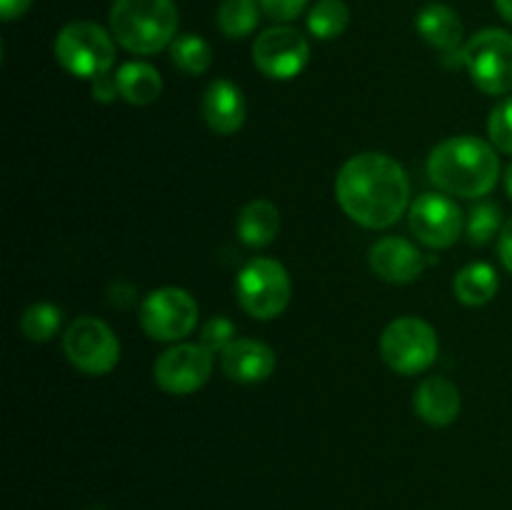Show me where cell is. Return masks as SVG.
<instances>
[{
    "instance_id": "obj_13",
    "label": "cell",
    "mask_w": 512,
    "mask_h": 510,
    "mask_svg": "<svg viewBox=\"0 0 512 510\" xmlns=\"http://www.w3.org/2000/svg\"><path fill=\"white\" fill-rule=\"evenodd\" d=\"M368 260L378 278L395 285L413 283L425 270L423 253L410 240L400 238V235H388V238L375 240Z\"/></svg>"
},
{
    "instance_id": "obj_18",
    "label": "cell",
    "mask_w": 512,
    "mask_h": 510,
    "mask_svg": "<svg viewBox=\"0 0 512 510\" xmlns=\"http://www.w3.org/2000/svg\"><path fill=\"white\" fill-rule=\"evenodd\" d=\"M113 78L118 85V95L130 105H150L163 93V78L150 63L130 60L120 65Z\"/></svg>"
},
{
    "instance_id": "obj_2",
    "label": "cell",
    "mask_w": 512,
    "mask_h": 510,
    "mask_svg": "<svg viewBox=\"0 0 512 510\" xmlns=\"http://www.w3.org/2000/svg\"><path fill=\"white\" fill-rule=\"evenodd\" d=\"M428 175L443 193L475 200L498 185L500 160L495 145L475 135H455L435 145L428 158Z\"/></svg>"
},
{
    "instance_id": "obj_32",
    "label": "cell",
    "mask_w": 512,
    "mask_h": 510,
    "mask_svg": "<svg viewBox=\"0 0 512 510\" xmlns=\"http://www.w3.org/2000/svg\"><path fill=\"white\" fill-rule=\"evenodd\" d=\"M495 8H498V13L503 15L508 23H512V0H495Z\"/></svg>"
},
{
    "instance_id": "obj_19",
    "label": "cell",
    "mask_w": 512,
    "mask_h": 510,
    "mask_svg": "<svg viewBox=\"0 0 512 510\" xmlns=\"http://www.w3.org/2000/svg\"><path fill=\"white\" fill-rule=\"evenodd\" d=\"M238 238L248 248H265L275 240L280 230V213L270 200H250L238 213Z\"/></svg>"
},
{
    "instance_id": "obj_1",
    "label": "cell",
    "mask_w": 512,
    "mask_h": 510,
    "mask_svg": "<svg viewBox=\"0 0 512 510\" xmlns=\"http://www.w3.org/2000/svg\"><path fill=\"white\" fill-rule=\"evenodd\" d=\"M335 198L353 223L383 230L398 223L410 205L403 165L385 153H358L340 168Z\"/></svg>"
},
{
    "instance_id": "obj_7",
    "label": "cell",
    "mask_w": 512,
    "mask_h": 510,
    "mask_svg": "<svg viewBox=\"0 0 512 510\" xmlns=\"http://www.w3.org/2000/svg\"><path fill=\"white\" fill-rule=\"evenodd\" d=\"M380 358L400 375H418L438 358V335L425 320L405 315L393 320L380 335Z\"/></svg>"
},
{
    "instance_id": "obj_3",
    "label": "cell",
    "mask_w": 512,
    "mask_h": 510,
    "mask_svg": "<svg viewBox=\"0 0 512 510\" xmlns=\"http://www.w3.org/2000/svg\"><path fill=\"white\" fill-rule=\"evenodd\" d=\"M178 8L173 0H113L110 30L128 53L155 55L178 38Z\"/></svg>"
},
{
    "instance_id": "obj_11",
    "label": "cell",
    "mask_w": 512,
    "mask_h": 510,
    "mask_svg": "<svg viewBox=\"0 0 512 510\" xmlns=\"http://www.w3.org/2000/svg\"><path fill=\"white\" fill-rule=\"evenodd\" d=\"M213 355L203 343H178L160 353L153 378L170 395H190L203 388L213 375Z\"/></svg>"
},
{
    "instance_id": "obj_5",
    "label": "cell",
    "mask_w": 512,
    "mask_h": 510,
    "mask_svg": "<svg viewBox=\"0 0 512 510\" xmlns=\"http://www.w3.org/2000/svg\"><path fill=\"white\" fill-rule=\"evenodd\" d=\"M238 303L250 318L273 320L290 303V275L273 258H253L238 273Z\"/></svg>"
},
{
    "instance_id": "obj_30",
    "label": "cell",
    "mask_w": 512,
    "mask_h": 510,
    "mask_svg": "<svg viewBox=\"0 0 512 510\" xmlns=\"http://www.w3.org/2000/svg\"><path fill=\"white\" fill-rule=\"evenodd\" d=\"M30 5H33V0H0V18H3L5 23L18 20L20 15L28 13Z\"/></svg>"
},
{
    "instance_id": "obj_10",
    "label": "cell",
    "mask_w": 512,
    "mask_h": 510,
    "mask_svg": "<svg viewBox=\"0 0 512 510\" xmlns=\"http://www.w3.org/2000/svg\"><path fill=\"white\" fill-rule=\"evenodd\" d=\"M310 60L308 38L290 25H273L253 43V63L265 78L293 80Z\"/></svg>"
},
{
    "instance_id": "obj_25",
    "label": "cell",
    "mask_w": 512,
    "mask_h": 510,
    "mask_svg": "<svg viewBox=\"0 0 512 510\" xmlns=\"http://www.w3.org/2000/svg\"><path fill=\"white\" fill-rule=\"evenodd\" d=\"M503 210L495 203H480L470 210L468 238L473 245H488L503 230Z\"/></svg>"
},
{
    "instance_id": "obj_14",
    "label": "cell",
    "mask_w": 512,
    "mask_h": 510,
    "mask_svg": "<svg viewBox=\"0 0 512 510\" xmlns=\"http://www.w3.org/2000/svg\"><path fill=\"white\" fill-rule=\"evenodd\" d=\"M200 110H203V118L208 123V128L218 135L238 133L245 123V115H248L243 90L225 78L213 80L205 88Z\"/></svg>"
},
{
    "instance_id": "obj_22",
    "label": "cell",
    "mask_w": 512,
    "mask_h": 510,
    "mask_svg": "<svg viewBox=\"0 0 512 510\" xmlns=\"http://www.w3.org/2000/svg\"><path fill=\"white\" fill-rule=\"evenodd\" d=\"M170 60L185 75H203L213 63V50L200 35L185 33L170 43Z\"/></svg>"
},
{
    "instance_id": "obj_17",
    "label": "cell",
    "mask_w": 512,
    "mask_h": 510,
    "mask_svg": "<svg viewBox=\"0 0 512 510\" xmlns=\"http://www.w3.org/2000/svg\"><path fill=\"white\" fill-rule=\"evenodd\" d=\"M420 38L428 45L438 48L440 53H455L463 43V20L453 8L443 3L425 5L415 18Z\"/></svg>"
},
{
    "instance_id": "obj_9",
    "label": "cell",
    "mask_w": 512,
    "mask_h": 510,
    "mask_svg": "<svg viewBox=\"0 0 512 510\" xmlns=\"http://www.w3.org/2000/svg\"><path fill=\"white\" fill-rule=\"evenodd\" d=\"M140 325L160 343H175L198 325V303L183 288H158L140 305Z\"/></svg>"
},
{
    "instance_id": "obj_21",
    "label": "cell",
    "mask_w": 512,
    "mask_h": 510,
    "mask_svg": "<svg viewBox=\"0 0 512 510\" xmlns=\"http://www.w3.org/2000/svg\"><path fill=\"white\" fill-rule=\"evenodd\" d=\"M260 0H223L218 8V28L238 40L253 33L260 20Z\"/></svg>"
},
{
    "instance_id": "obj_6",
    "label": "cell",
    "mask_w": 512,
    "mask_h": 510,
    "mask_svg": "<svg viewBox=\"0 0 512 510\" xmlns=\"http://www.w3.org/2000/svg\"><path fill=\"white\" fill-rule=\"evenodd\" d=\"M463 65L475 88L485 95H508L512 90V35L485 28L463 45Z\"/></svg>"
},
{
    "instance_id": "obj_28",
    "label": "cell",
    "mask_w": 512,
    "mask_h": 510,
    "mask_svg": "<svg viewBox=\"0 0 512 510\" xmlns=\"http://www.w3.org/2000/svg\"><path fill=\"white\" fill-rule=\"evenodd\" d=\"M305 5H308V0H260L263 13L278 23H290V20L300 18Z\"/></svg>"
},
{
    "instance_id": "obj_24",
    "label": "cell",
    "mask_w": 512,
    "mask_h": 510,
    "mask_svg": "<svg viewBox=\"0 0 512 510\" xmlns=\"http://www.w3.org/2000/svg\"><path fill=\"white\" fill-rule=\"evenodd\" d=\"M60 320H63V310L53 303H35L20 318V330L28 340L33 343H48L60 328Z\"/></svg>"
},
{
    "instance_id": "obj_16",
    "label": "cell",
    "mask_w": 512,
    "mask_h": 510,
    "mask_svg": "<svg viewBox=\"0 0 512 510\" xmlns=\"http://www.w3.org/2000/svg\"><path fill=\"white\" fill-rule=\"evenodd\" d=\"M463 410V398L460 390L455 388L453 380L443 378V375H433L420 383L415 390V413L435 428H445V425L455 423Z\"/></svg>"
},
{
    "instance_id": "obj_26",
    "label": "cell",
    "mask_w": 512,
    "mask_h": 510,
    "mask_svg": "<svg viewBox=\"0 0 512 510\" xmlns=\"http://www.w3.org/2000/svg\"><path fill=\"white\" fill-rule=\"evenodd\" d=\"M488 135L500 153L512 155V95L490 113Z\"/></svg>"
},
{
    "instance_id": "obj_27",
    "label": "cell",
    "mask_w": 512,
    "mask_h": 510,
    "mask_svg": "<svg viewBox=\"0 0 512 510\" xmlns=\"http://www.w3.org/2000/svg\"><path fill=\"white\" fill-rule=\"evenodd\" d=\"M235 325L228 318L218 315V318H210L208 323L200 330V343L210 350V353H223L230 343H233Z\"/></svg>"
},
{
    "instance_id": "obj_12",
    "label": "cell",
    "mask_w": 512,
    "mask_h": 510,
    "mask_svg": "<svg viewBox=\"0 0 512 510\" xmlns=\"http://www.w3.org/2000/svg\"><path fill=\"white\" fill-rule=\"evenodd\" d=\"M410 230L423 245L435 250L450 248L463 230V213L448 195L423 193L410 203Z\"/></svg>"
},
{
    "instance_id": "obj_23",
    "label": "cell",
    "mask_w": 512,
    "mask_h": 510,
    "mask_svg": "<svg viewBox=\"0 0 512 510\" xmlns=\"http://www.w3.org/2000/svg\"><path fill=\"white\" fill-rule=\"evenodd\" d=\"M350 23V10L343 0H318L308 15V30L318 40H333L345 33Z\"/></svg>"
},
{
    "instance_id": "obj_20",
    "label": "cell",
    "mask_w": 512,
    "mask_h": 510,
    "mask_svg": "<svg viewBox=\"0 0 512 510\" xmlns=\"http://www.w3.org/2000/svg\"><path fill=\"white\" fill-rule=\"evenodd\" d=\"M500 288L498 273H495L493 265L488 263H470L455 275V298L460 303L470 305V308H478V305L490 303L495 298Z\"/></svg>"
},
{
    "instance_id": "obj_33",
    "label": "cell",
    "mask_w": 512,
    "mask_h": 510,
    "mask_svg": "<svg viewBox=\"0 0 512 510\" xmlns=\"http://www.w3.org/2000/svg\"><path fill=\"white\" fill-rule=\"evenodd\" d=\"M503 180H505V193H508L510 198H512V163L508 165V168H505Z\"/></svg>"
},
{
    "instance_id": "obj_15",
    "label": "cell",
    "mask_w": 512,
    "mask_h": 510,
    "mask_svg": "<svg viewBox=\"0 0 512 510\" xmlns=\"http://www.w3.org/2000/svg\"><path fill=\"white\" fill-rule=\"evenodd\" d=\"M223 373L235 383H263L275 370V353L270 345L253 338H235L220 353Z\"/></svg>"
},
{
    "instance_id": "obj_31",
    "label": "cell",
    "mask_w": 512,
    "mask_h": 510,
    "mask_svg": "<svg viewBox=\"0 0 512 510\" xmlns=\"http://www.w3.org/2000/svg\"><path fill=\"white\" fill-rule=\"evenodd\" d=\"M93 95H95V100L110 103V100L118 95V85H115V78H110V75H103V78L93 80Z\"/></svg>"
},
{
    "instance_id": "obj_29",
    "label": "cell",
    "mask_w": 512,
    "mask_h": 510,
    "mask_svg": "<svg viewBox=\"0 0 512 510\" xmlns=\"http://www.w3.org/2000/svg\"><path fill=\"white\" fill-rule=\"evenodd\" d=\"M500 260H503L505 270L512 273V218L505 220L503 230H500V243H498Z\"/></svg>"
},
{
    "instance_id": "obj_4",
    "label": "cell",
    "mask_w": 512,
    "mask_h": 510,
    "mask_svg": "<svg viewBox=\"0 0 512 510\" xmlns=\"http://www.w3.org/2000/svg\"><path fill=\"white\" fill-rule=\"evenodd\" d=\"M60 68L75 78L98 80L115 65V38L90 20H75L60 28L53 45Z\"/></svg>"
},
{
    "instance_id": "obj_8",
    "label": "cell",
    "mask_w": 512,
    "mask_h": 510,
    "mask_svg": "<svg viewBox=\"0 0 512 510\" xmlns=\"http://www.w3.org/2000/svg\"><path fill=\"white\" fill-rule=\"evenodd\" d=\"M63 350L65 358L88 375L110 373L120 360L118 338L108 323L93 315H80L68 325L63 335Z\"/></svg>"
}]
</instances>
